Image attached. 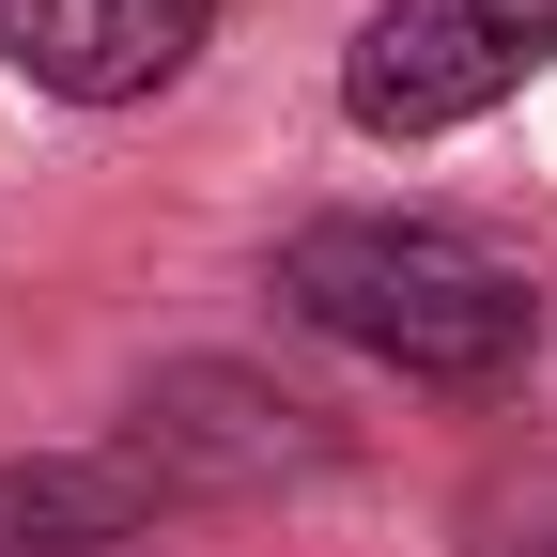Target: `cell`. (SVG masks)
I'll return each mask as SVG.
<instances>
[{
    "label": "cell",
    "mask_w": 557,
    "mask_h": 557,
    "mask_svg": "<svg viewBox=\"0 0 557 557\" xmlns=\"http://www.w3.org/2000/svg\"><path fill=\"white\" fill-rule=\"evenodd\" d=\"M201 32H218V0H0V62H16L32 94L62 109H139L171 94Z\"/></svg>",
    "instance_id": "cell-3"
},
{
    "label": "cell",
    "mask_w": 557,
    "mask_h": 557,
    "mask_svg": "<svg viewBox=\"0 0 557 557\" xmlns=\"http://www.w3.org/2000/svg\"><path fill=\"white\" fill-rule=\"evenodd\" d=\"M139 465H0V557H94L109 527H139Z\"/></svg>",
    "instance_id": "cell-4"
},
{
    "label": "cell",
    "mask_w": 557,
    "mask_h": 557,
    "mask_svg": "<svg viewBox=\"0 0 557 557\" xmlns=\"http://www.w3.org/2000/svg\"><path fill=\"white\" fill-rule=\"evenodd\" d=\"M542 47H557V0H372V32L341 47V109L372 139H449L496 94H527Z\"/></svg>",
    "instance_id": "cell-2"
},
{
    "label": "cell",
    "mask_w": 557,
    "mask_h": 557,
    "mask_svg": "<svg viewBox=\"0 0 557 557\" xmlns=\"http://www.w3.org/2000/svg\"><path fill=\"white\" fill-rule=\"evenodd\" d=\"M278 295H295V325L357 341V357L418 372V387H496L527 357V278L480 248V233H434V218H325L278 248Z\"/></svg>",
    "instance_id": "cell-1"
}]
</instances>
